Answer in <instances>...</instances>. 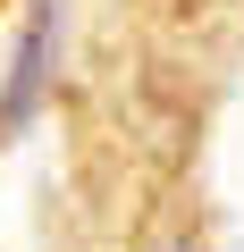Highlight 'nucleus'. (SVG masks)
Here are the masks:
<instances>
[]
</instances>
